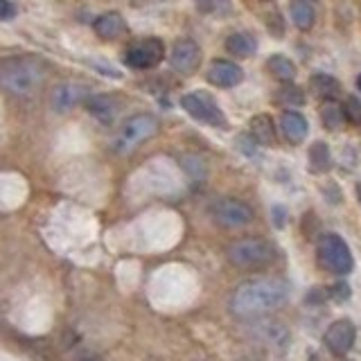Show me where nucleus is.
I'll return each mask as SVG.
<instances>
[{
  "label": "nucleus",
  "mask_w": 361,
  "mask_h": 361,
  "mask_svg": "<svg viewBox=\"0 0 361 361\" xmlns=\"http://www.w3.org/2000/svg\"><path fill=\"white\" fill-rule=\"evenodd\" d=\"M289 285L280 278H253L242 282L231 296V312L240 319H259L287 302Z\"/></svg>",
  "instance_id": "nucleus-1"
},
{
  "label": "nucleus",
  "mask_w": 361,
  "mask_h": 361,
  "mask_svg": "<svg viewBox=\"0 0 361 361\" xmlns=\"http://www.w3.org/2000/svg\"><path fill=\"white\" fill-rule=\"evenodd\" d=\"M45 82V66L34 56H14L0 63V88L14 97H32Z\"/></svg>",
  "instance_id": "nucleus-2"
},
{
  "label": "nucleus",
  "mask_w": 361,
  "mask_h": 361,
  "mask_svg": "<svg viewBox=\"0 0 361 361\" xmlns=\"http://www.w3.org/2000/svg\"><path fill=\"white\" fill-rule=\"evenodd\" d=\"M226 257L240 271H262L276 262L278 251L264 237H242L228 246Z\"/></svg>",
  "instance_id": "nucleus-3"
},
{
  "label": "nucleus",
  "mask_w": 361,
  "mask_h": 361,
  "mask_svg": "<svg viewBox=\"0 0 361 361\" xmlns=\"http://www.w3.org/2000/svg\"><path fill=\"white\" fill-rule=\"evenodd\" d=\"M316 255H319V262L323 269L332 271L336 276H348L355 267V257L350 251L348 242L341 235H323L319 244H316Z\"/></svg>",
  "instance_id": "nucleus-4"
},
{
  "label": "nucleus",
  "mask_w": 361,
  "mask_h": 361,
  "mask_svg": "<svg viewBox=\"0 0 361 361\" xmlns=\"http://www.w3.org/2000/svg\"><path fill=\"white\" fill-rule=\"evenodd\" d=\"M156 131H158V120L152 113H135V116H131L120 127V133L116 138V149L120 154L133 152L138 145H142L145 140H149L152 135H156Z\"/></svg>",
  "instance_id": "nucleus-5"
},
{
  "label": "nucleus",
  "mask_w": 361,
  "mask_h": 361,
  "mask_svg": "<svg viewBox=\"0 0 361 361\" xmlns=\"http://www.w3.org/2000/svg\"><path fill=\"white\" fill-rule=\"evenodd\" d=\"M246 334L255 343H262L271 350H285L291 341L289 327L278 319H269V316H259V319L248 321Z\"/></svg>",
  "instance_id": "nucleus-6"
},
{
  "label": "nucleus",
  "mask_w": 361,
  "mask_h": 361,
  "mask_svg": "<svg viewBox=\"0 0 361 361\" xmlns=\"http://www.w3.org/2000/svg\"><path fill=\"white\" fill-rule=\"evenodd\" d=\"M180 106L185 109L188 116H192L203 124H210V127H226L224 111L206 90H192V93L183 95L180 97Z\"/></svg>",
  "instance_id": "nucleus-7"
},
{
  "label": "nucleus",
  "mask_w": 361,
  "mask_h": 361,
  "mask_svg": "<svg viewBox=\"0 0 361 361\" xmlns=\"http://www.w3.org/2000/svg\"><path fill=\"white\" fill-rule=\"evenodd\" d=\"M210 217L224 228H244L253 221V210L240 199H217L210 203Z\"/></svg>",
  "instance_id": "nucleus-8"
},
{
  "label": "nucleus",
  "mask_w": 361,
  "mask_h": 361,
  "mask_svg": "<svg viewBox=\"0 0 361 361\" xmlns=\"http://www.w3.org/2000/svg\"><path fill=\"white\" fill-rule=\"evenodd\" d=\"M163 56H165L163 41L149 37L129 45L127 52H124V63L129 68H135V71H149V68H156L163 61Z\"/></svg>",
  "instance_id": "nucleus-9"
},
{
  "label": "nucleus",
  "mask_w": 361,
  "mask_h": 361,
  "mask_svg": "<svg viewBox=\"0 0 361 361\" xmlns=\"http://www.w3.org/2000/svg\"><path fill=\"white\" fill-rule=\"evenodd\" d=\"M90 97V88L82 82H61L59 86H54L50 104L56 113H68L77 109L79 104H86V99Z\"/></svg>",
  "instance_id": "nucleus-10"
},
{
  "label": "nucleus",
  "mask_w": 361,
  "mask_h": 361,
  "mask_svg": "<svg viewBox=\"0 0 361 361\" xmlns=\"http://www.w3.org/2000/svg\"><path fill=\"white\" fill-rule=\"evenodd\" d=\"M355 338H357V327L353 321L348 319H338L334 323H330L325 332V345L330 350L332 355L336 357H343L348 355L350 350L355 345Z\"/></svg>",
  "instance_id": "nucleus-11"
},
{
  "label": "nucleus",
  "mask_w": 361,
  "mask_h": 361,
  "mask_svg": "<svg viewBox=\"0 0 361 361\" xmlns=\"http://www.w3.org/2000/svg\"><path fill=\"white\" fill-rule=\"evenodd\" d=\"M169 63L180 75H192L201 66V48L192 39H178L169 52Z\"/></svg>",
  "instance_id": "nucleus-12"
},
{
  "label": "nucleus",
  "mask_w": 361,
  "mask_h": 361,
  "mask_svg": "<svg viewBox=\"0 0 361 361\" xmlns=\"http://www.w3.org/2000/svg\"><path fill=\"white\" fill-rule=\"evenodd\" d=\"M208 82L219 86V88H233L237 84H242L244 79V71L237 63L233 61H226V59H214L208 68Z\"/></svg>",
  "instance_id": "nucleus-13"
},
{
  "label": "nucleus",
  "mask_w": 361,
  "mask_h": 361,
  "mask_svg": "<svg viewBox=\"0 0 361 361\" xmlns=\"http://www.w3.org/2000/svg\"><path fill=\"white\" fill-rule=\"evenodd\" d=\"M86 111L97 122H102V124H113V122H116V118H118V113H120V102L113 97V95H104V93L90 95L86 99Z\"/></svg>",
  "instance_id": "nucleus-14"
},
{
  "label": "nucleus",
  "mask_w": 361,
  "mask_h": 361,
  "mask_svg": "<svg viewBox=\"0 0 361 361\" xmlns=\"http://www.w3.org/2000/svg\"><path fill=\"white\" fill-rule=\"evenodd\" d=\"M280 131L289 145H300L305 138H307L310 124H307V120H305L302 113L287 111V113H282V118H280Z\"/></svg>",
  "instance_id": "nucleus-15"
},
{
  "label": "nucleus",
  "mask_w": 361,
  "mask_h": 361,
  "mask_svg": "<svg viewBox=\"0 0 361 361\" xmlns=\"http://www.w3.org/2000/svg\"><path fill=\"white\" fill-rule=\"evenodd\" d=\"M93 30L102 41H116L127 32V23H124V18L118 14V11H106V14L95 18Z\"/></svg>",
  "instance_id": "nucleus-16"
},
{
  "label": "nucleus",
  "mask_w": 361,
  "mask_h": 361,
  "mask_svg": "<svg viewBox=\"0 0 361 361\" xmlns=\"http://www.w3.org/2000/svg\"><path fill=\"white\" fill-rule=\"evenodd\" d=\"M226 50L228 54L237 56V59H248L253 56L257 50V41L253 34L248 32H233L228 39H226Z\"/></svg>",
  "instance_id": "nucleus-17"
},
{
  "label": "nucleus",
  "mask_w": 361,
  "mask_h": 361,
  "mask_svg": "<svg viewBox=\"0 0 361 361\" xmlns=\"http://www.w3.org/2000/svg\"><path fill=\"white\" fill-rule=\"evenodd\" d=\"M251 138L255 140V145H264L271 147L276 142V124L271 120L267 113H259V116L251 118Z\"/></svg>",
  "instance_id": "nucleus-18"
},
{
  "label": "nucleus",
  "mask_w": 361,
  "mask_h": 361,
  "mask_svg": "<svg viewBox=\"0 0 361 361\" xmlns=\"http://www.w3.org/2000/svg\"><path fill=\"white\" fill-rule=\"evenodd\" d=\"M267 71L282 84H293V79H296V63L285 54H271L267 59Z\"/></svg>",
  "instance_id": "nucleus-19"
},
{
  "label": "nucleus",
  "mask_w": 361,
  "mask_h": 361,
  "mask_svg": "<svg viewBox=\"0 0 361 361\" xmlns=\"http://www.w3.org/2000/svg\"><path fill=\"white\" fill-rule=\"evenodd\" d=\"M307 163H310V172L312 174H325V172H330V167H332L330 147H327L323 140H316L310 147V152H307Z\"/></svg>",
  "instance_id": "nucleus-20"
},
{
  "label": "nucleus",
  "mask_w": 361,
  "mask_h": 361,
  "mask_svg": "<svg viewBox=\"0 0 361 361\" xmlns=\"http://www.w3.org/2000/svg\"><path fill=\"white\" fill-rule=\"evenodd\" d=\"M310 86L314 90L316 97H321L325 102H334V97L338 95V90H341V86H338V82L334 77L325 75V73H316L310 77Z\"/></svg>",
  "instance_id": "nucleus-21"
},
{
  "label": "nucleus",
  "mask_w": 361,
  "mask_h": 361,
  "mask_svg": "<svg viewBox=\"0 0 361 361\" xmlns=\"http://www.w3.org/2000/svg\"><path fill=\"white\" fill-rule=\"evenodd\" d=\"M291 18L298 30H312L316 23V11L307 0H296L291 5Z\"/></svg>",
  "instance_id": "nucleus-22"
},
{
  "label": "nucleus",
  "mask_w": 361,
  "mask_h": 361,
  "mask_svg": "<svg viewBox=\"0 0 361 361\" xmlns=\"http://www.w3.org/2000/svg\"><path fill=\"white\" fill-rule=\"evenodd\" d=\"M321 122L327 131H338L345 122L343 106H338L336 102H325L323 109H321Z\"/></svg>",
  "instance_id": "nucleus-23"
},
{
  "label": "nucleus",
  "mask_w": 361,
  "mask_h": 361,
  "mask_svg": "<svg viewBox=\"0 0 361 361\" xmlns=\"http://www.w3.org/2000/svg\"><path fill=\"white\" fill-rule=\"evenodd\" d=\"M276 102L282 106H289V109H298L305 104V95L302 90L296 84H285L276 95Z\"/></svg>",
  "instance_id": "nucleus-24"
},
{
  "label": "nucleus",
  "mask_w": 361,
  "mask_h": 361,
  "mask_svg": "<svg viewBox=\"0 0 361 361\" xmlns=\"http://www.w3.org/2000/svg\"><path fill=\"white\" fill-rule=\"evenodd\" d=\"M195 5L206 16H221L231 11V0H195Z\"/></svg>",
  "instance_id": "nucleus-25"
},
{
  "label": "nucleus",
  "mask_w": 361,
  "mask_h": 361,
  "mask_svg": "<svg viewBox=\"0 0 361 361\" xmlns=\"http://www.w3.org/2000/svg\"><path fill=\"white\" fill-rule=\"evenodd\" d=\"M343 116L350 124H357V127H361V99L350 95L345 102H343Z\"/></svg>",
  "instance_id": "nucleus-26"
},
{
  "label": "nucleus",
  "mask_w": 361,
  "mask_h": 361,
  "mask_svg": "<svg viewBox=\"0 0 361 361\" xmlns=\"http://www.w3.org/2000/svg\"><path fill=\"white\" fill-rule=\"evenodd\" d=\"M327 291H330V298H334V300H338V302H343V300L350 298V287L345 285V282H338V285L330 287Z\"/></svg>",
  "instance_id": "nucleus-27"
},
{
  "label": "nucleus",
  "mask_w": 361,
  "mask_h": 361,
  "mask_svg": "<svg viewBox=\"0 0 361 361\" xmlns=\"http://www.w3.org/2000/svg\"><path fill=\"white\" fill-rule=\"evenodd\" d=\"M16 16V7L9 0H0V20H11Z\"/></svg>",
  "instance_id": "nucleus-28"
},
{
  "label": "nucleus",
  "mask_w": 361,
  "mask_h": 361,
  "mask_svg": "<svg viewBox=\"0 0 361 361\" xmlns=\"http://www.w3.org/2000/svg\"><path fill=\"white\" fill-rule=\"evenodd\" d=\"M274 224L278 226V228H282V226H285V210H282L280 206L274 208Z\"/></svg>",
  "instance_id": "nucleus-29"
},
{
  "label": "nucleus",
  "mask_w": 361,
  "mask_h": 361,
  "mask_svg": "<svg viewBox=\"0 0 361 361\" xmlns=\"http://www.w3.org/2000/svg\"><path fill=\"white\" fill-rule=\"evenodd\" d=\"M357 197H359V203H361V183L357 185Z\"/></svg>",
  "instance_id": "nucleus-30"
},
{
  "label": "nucleus",
  "mask_w": 361,
  "mask_h": 361,
  "mask_svg": "<svg viewBox=\"0 0 361 361\" xmlns=\"http://www.w3.org/2000/svg\"><path fill=\"white\" fill-rule=\"evenodd\" d=\"M357 84H359V90H361V75H359V82Z\"/></svg>",
  "instance_id": "nucleus-31"
},
{
  "label": "nucleus",
  "mask_w": 361,
  "mask_h": 361,
  "mask_svg": "<svg viewBox=\"0 0 361 361\" xmlns=\"http://www.w3.org/2000/svg\"><path fill=\"white\" fill-rule=\"evenodd\" d=\"M84 361H99V359H84Z\"/></svg>",
  "instance_id": "nucleus-32"
},
{
  "label": "nucleus",
  "mask_w": 361,
  "mask_h": 361,
  "mask_svg": "<svg viewBox=\"0 0 361 361\" xmlns=\"http://www.w3.org/2000/svg\"><path fill=\"white\" fill-rule=\"evenodd\" d=\"M312 3H314V0H312Z\"/></svg>",
  "instance_id": "nucleus-33"
}]
</instances>
